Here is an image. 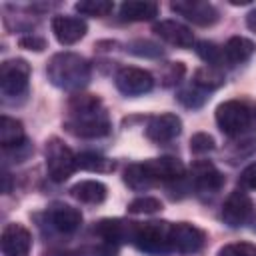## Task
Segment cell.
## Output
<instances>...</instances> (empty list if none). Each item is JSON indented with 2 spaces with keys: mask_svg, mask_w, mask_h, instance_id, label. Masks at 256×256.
Segmentation results:
<instances>
[{
  "mask_svg": "<svg viewBox=\"0 0 256 256\" xmlns=\"http://www.w3.org/2000/svg\"><path fill=\"white\" fill-rule=\"evenodd\" d=\"M212 148H214V138L206 132H196L190 138V150L194 154H204V152H210Z\"/></svg>",
  "mask_w": 256,
  "mask_h": 256,
  "instance_id": "4dcf8cb0",
  "label": "cell"
},
{
  "mask_svg": "<svg viewBox=\"0 0 256 256\" xmlns=\"http://www.w3.org/2000/svg\"><path fill=\"white\" fill-rule=\"evenodd\" d=\"M116 88L126 94V96H140V94H146L152 90L154 86V78L148 70H142V68H136V66H122L116 76Z\"/></svg>",
  "mask_w": 256,
  "mask_h": 256,
  "instance_id": "52a82bcc",
  "label": "cell"
},
{
  "mask_svg": "<svg viewBox=\"0 0 256 256\" xmlns=\"http://www.w3.org/2000/svg\"><path fill=\"white\" fill-rule=\"evenodd\" d=\"M184 72H186V68H184L182 62H168L162 70V84L164 86H174L176 82L182 80Z\"/></svg>",
  "mask_w": 256,
  "mask_h": 256,
  "instance_id": "f546056e",
  "label": "cell"
},
{
  "mask_svg": "<svg viewBox=\"0 0 256 256\" xmlns=\"http://www.w3.org/2000/svg\"><path fill=\"white\" fill-rule=\"evenodd\" d=\"M224 84V74L220 68L216 66H202L194 72V86L200 88L202 92H208V90H216Z\"/></svg>",
  "mask_w": 256,
  "mask_h": 256,
  "instance_id": "603a6c76",
  "label": "cell"
},
{
  "mask_svg": "<svg viewBox=\"0 0 256 256\" xmlns=\"http://www.w3.org/2000/svg\"><path fill=\"white\" fill-rule=\"evenodd\" d=\"M0 142L4 148H16L24 142V126L20 120L2 116L0 118Z\"/></svg>",
  "mask_w": 256,
  "mask_h": 256,
  "instance_id": "7402d4cb",
  "label": "cell"
},
{
  "mask_svg": "<svg viewBox=\"0 0 256 256\" xmlns=\"http://www.w3.org/2000/svg\"><path fill=\"white\" fill-rule=\"evenodd\" d=\"M190 176H192L194 186H196L200 192H210V194L218 192V190L224 186V182H226L224 174H222L212 162H208V160H196V162L192 164Z\"/></svg>",
  "mask_w": 256,
  "mask_h": 256,
  "instance_id": "7c38bea8",
  "label": "cell"
},
{
  "mask_svg": "<svg viewBox=\"0 0 256 256\" xmlns=\"http://www.w3.org/2000/svg\"><path fill=\"white\" fill-rule=\"evenodd\" d=\"M246 26L256 34V8H254V10H250V12L246 14Z\"/></svg>",
  "mask_w": 256,
  "mask_h": 256,
  "instance_id": "d590c367",
  "label": "cell"
},
{
  "mask_svg": "<svg viewBox=\"0 0 256 256\" xmlns=\"http://www.w3.org/2000/svg\"><path fill=\"white\" fill-rule=\"evenodd\" d=\"M70 194L84 204H100L106 200L108 188L98 180H82L70 188Z\"/></svg>",
  "mask_w": 256,
  "mask_h": 256,
  "instance_id": "ffe728a7",
  "label": "cell"
},
{
  "mask_svg": "<svg viewBox=\"0 0 256 256\" xmlns=\"http://www.w3.org/2000/svg\"><path fill=\"white\" fill-rule=\"evenodd\" d=\"M124 182L128 184V188L142 192V190H148L154 180L148 174V170L144 168V164H130L124 172Z\"/></svg>",
  "mask_w": 256,
  "mask_h": 256,
  "instance_id": "cb8c5ba5",
  "label": "cell"
},
{
  "mask_svg": "<svg viewBox=\"0 0 256 256\" xmlns=\"http://www.w3.org/2000/svg\"><path fill=\"white\" fill-rule=\"evenodd\" d=\"M196 54L208 64V66H216L220 68L224 64V52L218 44L214 42H208V40H202L196 44Z\"/></svg>",
  "mask_w": 256,
  "mask_h": 256,
  "instance_id": "484cf974",
  "label": "cell"
},
{
  "mask_svg": "<svg viewBox=\"0 0 256 256\" xmlns=\"http://www.w3.org/2000/svg\"><path fill=\"white\" fill-rule=\"evenodd\" d=\"M170 8L176 14L184 16L188 22L196 24V26H212L218 20V10L210 2H202V0H178V2H172Z\"/></svg>",
  "mask_w": 256,
  "mask_h": 256,
  "instance_id": "9c48e42d",
  "label": "cell"
},
{
  "mask_svg": "<svg viewBox=\"0 0 256 256\" xmlns=\"http://www.w3.org/2000/svg\"><path fill=\"white\" fill-rule=\"evenodd\" d=\"M222 52H224V62H228L230 66H236V64H242L246 62L254 52H256V44L248 38H242V36H232L224 46H222Z\"/></svg>",
  "mask_w": 256,
  "mask_h": 256,
  "instance_id": "ac0fdd59",
  "label": "cell"
},
{
  "mask_svg": "<svg viewBox=\"0 0 256 256\" xmlns=\"http://www.w3.org/2000/svg\"><path fill=\"white\" fill-rule=\"evenodd\" d=\"M30 64L22 58H12L0 66V86L6 96H20L28 88Z\"/></svg>",
  "mask_w": 256,
  "mask_h": 256,
  "instance_id": "8992f818",
  "label": "cell"
},
{
  "mask_svg": "<svg viewBox=\"0 0 256 256\" xmlns=\"http://www.w3.org/2000/svg\"><path fill=\"white\" fill-rule=\"evenodd\" d=\"M46 74L54 86L64 90H78L88 82L90 66L82 56L74 52H60L50 58Z\"/></svg>",
  "mask_w": 256,
  "mask_h": 256,
  "instance_id": "7a4b0ae2",
  "label": "cell"
},
{
  "mask_svg": "<svg viewBox=\"0 0 256 256\" xmlns=\"http://www.w3.org/2000/svg\"><path fill=\"white\" fill-rule=\"evenodd\" d=\"M82 256H114V248L112 246H98V248H90V250L82 252Z\"/></svg>",
  "mask_w": 256,
  "mask_h": 256,
  "instance_id": "e575fe53",
  "label": "cell"
},
{
  "mask_svg": "<svg viewBox=\"0 0 256 256\" xmlns=\"http://www.w3.org/2000/svg\"><path fill=\"white\" fill-rule=\"evenodd\" d=\"M158 14V4L156 2H140V0H130L120 6V16L130 22H144L152 20Z\"/></svg>",
  "mask_w": 256,
  "mask_h": 256,
  "instance_id": "44dd1931",
  "label": "cell"
},
{
  "mask_svg": "<svg viewBox=\"0 0 256 256\" xmlns=\"http://www.w3.org/2000/svg\"><path fill=\"white\" fill-rule=\"evenodd\" d=\"M130 52L132 54H138V56H158L160 54V48L148 40H136L130 44Z\"/></svg>",
  "mask_w": 256,
  "mask_h": 256,
  "instance_id": "1f68e13d",
  "label": "cell"
},
{
  "mask_svg": "<svg viewBox=\"0 0 256 256\" xmlns=\"http://www.w3.org/2000/svg\"><path fill=\"white\" fill-rule=\"evenodd\" d=\"M240 186L242 188H250V190H256V162L248 164L242 172H240V178H238Z\"/></svg>",
  "mask_w": 256,
  "mask_h": 256,
  "instance_id": "d6a6232c",
  "label": "cell"
},
{
  "mask_svg": "<svg viewBox=\"0 0 256 256\" xmlns=\"http://www.w3.org/2000/svg\"><path fill=\"white\" fill-rule=\"evenodd\" d=\"M68 118L64 128L80 138H100L110 132V120L102 102L92 94H76L68 102Z\"/></svg>",
  "mask_w": 256,
  "mask_h": 256,
  "instance_id": "6da1fadb",
  "label": "cell"
},
{
  "mask_svg": "<svg viewBox=\"0 0 256 256\" xmlns=\"http://www.w3.org/2000/svg\"><path fill=\"white\" fill-rule=\"evenodd\" d=\"M74 8L84 16L102 18V16H108L114 10V4L108 2V0H82V2H76Z\"/></svg>",
  "mask_w": 256,
  "mask_h": 256,
  "instance_id": "4316f807",
  "label": "cell"
},
{
  "mask_svg": "<svg viewBox=\"0 0 256 256\" xmlns=\"http://www.w3.org/2000/svg\"><path fill=\"white\" fill-rule=\"evenodd\" d=\"M144 168L148 170V174L152 176V180H162V182H170V180H180L184 176V166L178 158L174 156H162V158H152L148 162H144Z\"/></svg>",
  "mask_w": 256,
  "mask_h": 256,
  "instance_id": "2e32d148",
  "label": "cell"
},
{
  "mask_svg": "<svg viewBox=\"0 0 256 256\" xmlns=\"http://www.w3.org/2000/svg\"><path fill=\"white\" fill-rule=\"evenodd\" d=\"M162 210V202L152 196H140L128 204V212L132 214H154Z\"/></svg>",
  "mask_w": 256,
  "mask_h": 256,
  "instance_id": "83f0119b",
  "label": "cell"
},
{
  "mask_svg": "<svg viewBox=\"0 0 256 256\" xmlns=\"http://www.w3.org/2000/svg\"><path fill=\"white\" fill-rule=\"evenodd\" d=\"M250 214H252V200L248 194H244L240 190L232 192L222 206V220L232 228L246 224Z\"/></svg>",
  "mask_w": 256,
  "mask_h": 256,
  "instance_id": "4fadbf2b",
  "label": "cell"
},
{
  "mask_svg": "<svg viewBox=\"0 0 256 256\" xmlns=\"http://www.w3.org/2000/svg\"><path fill=\"white\" fill-rule=\"evenodd\" d=\"M154 32L162 40H166L168 44L178 46V48H188V46L194 44L192 32L184 24H180L176 20H160V22H156L154 24Z\"/></svg>",
  "mask_w": 256,
  "mask_h": 256,
  "instance_id": "e0dca14e",
  "label": "cell"
},
{
  "mask_svg": "<svg viewBox=\"0 0 256 256\" xmlns=\"http://www.w3.org/2000/svg\"><path fill=\"white\" fill-rule=\"evenodd\" d=\"M46 168L54 182H64L78 168L76 156L60 138H50L46 142Z\"/></svg>",
  "mask_w": 256,
  "mask_h": 256,
  "instance_id": "277c9868",
  "label": "cell"
},
{
  "mask_svg": "<svg viewBox=\"0 0 256 256\" xmlns=\"http://www.w3.org/2000/svg\"><path fill=\"white\" fill-rule=\"evenodd\" d=\"M218 256H256V246L250 242H232L222 246Z\"/></svg>",
  "mask_w": 256,
  "mask_h": 256,
  "instance_id": "f1b7e54d",
  "label": "cell"
},
{
  "mask_svg": "<svg viewBox=\"0 0 256 256\" xmlns=\"http://www.w3.org/2000/svg\"><path fill=\"white\" fill-rule=\"evenodd\" d=\"M18 44H20L22 48H26V50H34V52H42V50L46 48V40L40 38V36H34V34H30V36H22V38L18 40Z\"/></svg>",
  "mask_w": 256,
  "mask_h": 256,
  "instance_id": "836d02e7",
  "label": "cell"
},
{
  "mask_svg": "<svg viewBox=\"0 0 256 256\" xmlns=\"http://www.w3.org/2000/svg\"><path fill=\"white\" fill-rule=\"evenodd\" d=\"M170 230H172L170 222H144V224L134 222L130 242L144 252L166 254L168 250H172Z\"/></svg>",
  "mask_w": 256,
  "mask_h": 256,
  "instance_id": "3957f363",
  "label": "cell"
},
{
  "mask_svg": "<svg viewBox=\"0 0 256 256\" xmlns=\"http://www.w3.org/2000/svg\"><path fill=\"white\" fill-rule=\"evenodd\" d=\"M0 246L4 256H28L32 248V234L22 224H6L2 230Z\"/></svg>",
  "mask_w": 256,
  "mask_h": 256,
  "instance_id": "30bf717a",
  "label": "cell"
},
{
  "mask_svg": "<svg viewBox=\"0 0 256 256\" xmlns=\"http://www.w3.org/2000/svg\"><path fill=\"white\" fill-rule=\"evenodd\" d=\"M76 164L78 168L82 170H90V172H112L114 170V162L100 156V154H94V152H82L76 156Z\"/></svg>",
  "mask_w": 256,
  "mask_h": 256,
  "instance_id": "d4e9b609",
  "label": "cell"
},
{
  "mask_svg": "<svg viewBox=\"0 0 256 256\" xmlns=\"http://www.w3.org/2000/svg\"><path fill=\"white\" fill-rule=\"evenodd\" d=\"M204 242H206V234L194 224H188V222L172 224V230H170L172 250L182 254H194L204 246Z\"/></svg>",
  "mask_w": 256,
  "mask_h": 256,
  "instance_id": "ba28073f",
  "label": "cell"
},
{
  "mask_svg": "<svg viewBox=\"0 0 256 256\" xmlns=\"http://www.w3.org/2000/svg\"><path fill=\"white\" fill-rule=\"evenodd\" d=\"M216 124L222 134L236 136L250 124V110L240 100H226L216 108Z\"/></svg>",
  "mask_w": 256,
  "mask_h": 256,
  "instance_id": "5b68a950",
  "label": "cell"
},
{
  "mask_svg": "<svg viewBox=\"0 0 256 256\" xmlns=\"http://www.w3.org/2000/svg\"><path fill=\"white\" fill-rule=\"evenodd\" d=\"M182 130V122L176 114H156L146 124V138L156 144H164L174 140Z\"/></svg>",
  "mask_w": 256,
  "mask_h": 256,
  "instance_id": "8fae6325",
  "label": "cell"
},
{
  "mask_svg": "<svg viewBox=\"0 0 256 256\" xmlns=\"http://www.w3.org/2000/svg\"><path fill=\"white\" fill-rule=\"evenodd\" d=\"M132 228H134V222H124V220H100L94 226V230L108 244H112V242H130Z\"/></svg>",
  "mask_w": 256,
  "mask_h": 256,
  "instance_id": "d6986e66",
  "label": "cell"
},
{
  "mask_svg": "<svg viewBox=\"0 0 256 256\" xmlns=\"http://www.w3.org/2000/svg\"><path fill=\"white\" fill-rule=\"evenodd\" d=\"M86 30H88L86 22L76 16H54L52 18V32L56 40L64 46H72L78 40H82Z\"/></svg>",
  "mask_w": 256,
  "mask_h": 256,
  "instance_id": "5bb4252c",
  "label": "cell"
},
{
  "mask_svg": "<svg viewBox=\"0 0 256 256\" xmlns=\"http://www.w3.org/2000/svg\"><path fill=\"white\" fill-rule=\"evenodd\" d=\"M48 216H50V222L54 224V228L64 232V234L76 232L80 228V224H82L80 210L70 206V204H62V202L52 204L50 210H48Z\"/></svg>",
  "mask_w": 256,
  "mask_h": 256,
  "instance_id": "9a60e30c",
  "label": "cell"
}]
</instances>
